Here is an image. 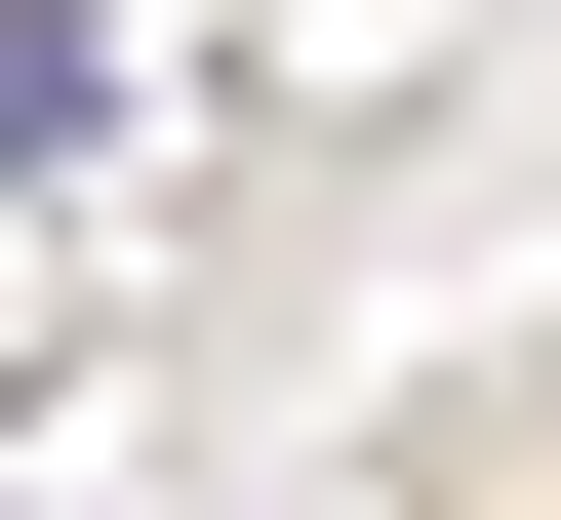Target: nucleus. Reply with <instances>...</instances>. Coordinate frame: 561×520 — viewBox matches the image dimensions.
<instances>
[{
	"label": "nucleus",
	"instance_id": "f257e3e1",
	"mask_svg": "<svg viewBox=\"0 0 561 520\" xmlns=\"http://www.w3.org/2000/svg\"><path fill=\"white\" fill-rule=\"evenodd\" d=\"M121 120V0H0V161H81Z\"/></svg>",
	"mask_w": 561,
	"mask_h": 520
}]
</instances>
